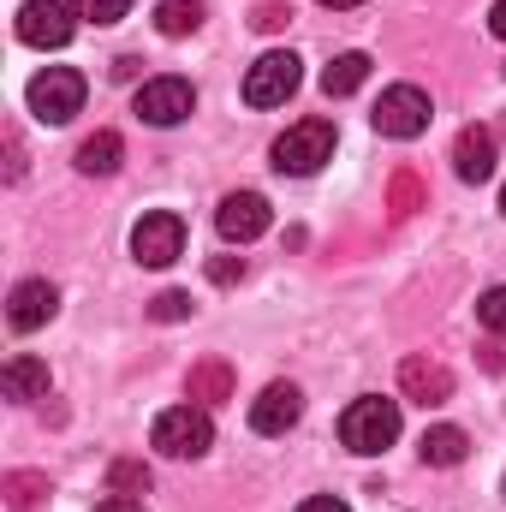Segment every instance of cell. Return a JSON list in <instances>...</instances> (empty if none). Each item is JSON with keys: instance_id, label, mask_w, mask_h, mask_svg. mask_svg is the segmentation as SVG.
Returning <instances> with one entry per match:
<instances>
[{"instance_id": "obj_1", "label": "cell", "mask_w": 506, "mask_h": 512, "mask_svg": "<svg viewBox=\"0 0 506 512\" xmlns=\"http://www.w3.org/2000/svg\"><path fill=\"white\" fill-rule=\"evenodd\" d=\"M399 399H381V393H364V399H352L346 411H340V441L352 447V453H387L393 441H399Z\"/></svg>"}, {"instance_id": "obj_2", "label": "cell", "mask_w": 506, "mask_h": 512, "mask_svg": "<svg viewBox=\"0 0 506 512\" xmlns=\"http://www.w3.org/2000/svg\"><path fill=\"white\" fill-rule=\"evenodd\" d=\"M149 447H155L161 459H203V453L215 447V417H209V405H173V411H161L155 429H149Z\"/></svg>"}, {"instance_id": "obj_3", "label": "cell", "mask_w": 506, "mask_h": 512, "mask_svg": "<svg viewBox=\"0 0 506 512\" xmlns=\"http://www.w3.org/2000/svg\"><path fill=\"white\" fill-rule=\"evenodd\" d=\"M334 161V126L328 120H298L274 137V167L292 173V179H310Z\"/></svg>"}, {"instance_id": "obj_4", "label": "cell", "mask_w": 506, "mask_h": 512, "mask_svg": "<svg viewBox=\"0 0 506 512\" xmlns=\"http://www.w3.org/2000/svg\"><path fill=\"white\" fill-rule=\"evenodd\" d=\"M84 96H90V84H84L72 66H48V72H36L30 90H24V102H30V114H36L42 126H66V120L84 108Z\"/></svg>"}, {"instance_id": "obj_5", "label": "cell", "mask_w": 506, "mask_h": 512, "mask_svg": "<svg viewBox=\"0 0 506 512\" xmlns=\"http://www.w3.org/2000/svg\"><path fill=\"white\" fill-rule=\"evenodd\" d=\"M298 84H304V60L286 54V48H274V54H262L245 72V102L251 108H286L298 96Z\"/></svg>"}, {"instance_id": "obj_6", "label": "cell", "mask_w": 506, "mask_h": 512, "mask_svg": "<svg viewBox=\"0 0 506 512\" xmlns=\"http://www.w3.org/2000/svg\"><path fill=\"white\" fill-rule=\"evenodd\" d=\"M429 96L417 90V84H393V90H381V102H376V131L381 137H393V143H411V137H423L429 131Z\"/></svg>"}, {"instance_id": "obj_7", "label": "cell", "mask_w": 506, "mask_h": 512, "mask_svg": "<svg viewBox=\"0 0 506 512\" xmlns=\"http://www.w3.org/2000/svg\"><path fill=\"white\" fill-rule=\"evenodd\" d=\"M131 256H137L143 268H167V262H179V256H185V221H179L173 209L143 215V221L131 227Z\"/></svg>"}, {"instance_id": "obj_8", "label": "cell", "mask_w": 506, "mask_h": 512, "mask_svg": "<svg viewBox=\"0 0 506 512\" xmlns=\"http://www.w3.org/2000/svg\"><path fill=\"white\" fill-rule=\"evenodd\" d=\"M191 108H197V90H191V78H149L143 90H137V120L143 126H179V120H191Z\"/></svg>"}, {"instance_id": "obj_9", "label": "cell", "mask_w": 506, "mask_h": 512, "mask_svg": "<svg viewBox=\"0 0 506 512\" xmlns=\"http://www.w3.org/2000/svg\"><path fill=\"white\" fill-rule=\"evenodd\" d=\"M78 12H72V0H24L18 6V42H30V48H66L72 42V24Z\"/></svg>"}, {"instance_id": "obj_10", "label": "cell", "mask_w": 506, "mask_h": 512, "mask_svg": "<svg viewBox=\"0 0 506 512\" xmlns=\"http://www.w3.org/2000/svg\"><path fill=\"white\" fill-rule=\"evenodd\" d=\"M268 197L262 191H233V197H221V209H215V227H221V239L227 245H251L268 233Z\"/></svg>"}, {"instance_id": "obj_11", "label": "cell", "mask_w": 506, "mask_h": 512, "mask_svg": "<svg viewBox=\"0 0 506 512\" xmlns=\"http://www.w3.org/2000/svg\"><path fill=\"white\" fill-rule=\"evenodd\" d=\"M54 310H60L54 280H18L12 298H6V322H12V334H36V328H48Z\"/></svg>"}, {"instance_id": "obj_12", "label": "cell", "mask_w": 506, "mask_h": 512, "mask_svg": "<svg viewBox=\"0 0 506 512\" xmlns=\"http://www.w3.org/2000/svg\"><path fill=\"white\" fill-rule=\"evenodd\" d=\"M298 417H304V393L292 382H268L251 399V429L256 435H286V429H298Z\"/></svg>"}, {"instance_id": "obj_13", "label": "cell", "mask_w": 506, "mask_h": 512, "mask_svg": "<svg viewBox=\"0 0 506 512\" xmlns=\"http://www.w3.org/2000/svg\"><path fill=\"white\" fill-rule=\"evenodd\" d=\"M453 173H459L465 185L495 179V131L489 126H465L459 131V143H453Z\"/></svg>"}, {"instance_id": "obj_14", "label": "cell", "mask_w": 506, "mask_h": 512, "mask_svg": "<svg viewBox=\"0 0 506 512\" xmlns=\"http://www.w3.org/2000/svg\"><path fill=\"white\" fill-rule=\"evenodd\" d=\"M399 393L417 399V405H447L453 399V376L441 364H429V358H405L399 364Z\"/></svg>"}, {"instance_id": "obj_15", "label": "cell", "mask_w": 506, "mask_h": 512, "mask_svg": "<svg viewBox=\"0 0 506 512\" xmlns=\"http://www.w3.org/2000/svg\"><path fill=\"white\" fill-rule=\"evenodd\" d=\"M0 387H6V399H12V405L48 399V364H42V358H30V352H18V358H6Z\"/></svg>"}, {"instance_id": "obj_16", "label": "cell", "mask_w": 506, "mask_h": 512, "mask_svg": "<svg viewBox=\"0 0 506 512\" xmlns=\"http://www.w3.org/2000/svg\"><path fill=\"white\" fill-rule=\"evenodd\" d=\"M78 173L84 179H108V173H120V161H126V143H120V131H96V137H84L78 143Z\"/></svg>"}, {"instance_id": "obj_17", "label": "cell", "mask_w": 506, "mask_h": 512, "mask_svg": "<svg viewBox=\"0 0 506 512\" xmlns=\"http://www.w3.org/2000/svg\"><path fill=\"white\" fill-rule=\"evenodd\" d=\"M191 405H221V399H233V370L221 364V358H203V364H191Z\"/></svg>"}, {"instance_id": "obj_18", "label": "cell", "mask_w": 506, "mask_h": 512, "mask_svg": "<svg viewBox=\"0 0 506 512\" xmlns=\"http://www.w3.org/2000/svg\"><path fill=\"white\" fill-rule=\"evenodd\" d=\"M364 78H370V54H358V48H352V54H334V60H328V72H322V96H334V102H340V96L364 90Z\"/></svg>"}, {"instance_id": "obj_19", "label": "cell", "mask_w": 506, "mask_h": 512, "mask_svg": "<svg viewBox=\"0 0 506 512\" xmlns=\"http://www.w3.org/2000/svg\"><path fill=\"white\" fill-rule=\"evenodd\" d=\"M423 465H465V453H471V435L465 429H453V423H435V429H423Z\"/></svg>"}, {"instance_id": "obj_20", "label": "cell", "mask_w": 506, "mask_h": 512, "mask_svg": "<svg viewBox=\"0 0 506 512\" xmlns=\"http://www.w3.org/2000/svg\"><path fill=\"white\" fill-rule=\"evenodd\" d=\"M203 12H209L203 0H155V30L179 42V36H191V30H203Z\"/></svg>"}, {"instance_id": "obj_21", "label": "cell", "mask_w": 506, "mask_h": 512, "mask_svg": "<svg viewBox=\"0 0 506 512\" xmlns=\"http://www.w3.org/2000/svg\"><path fill=\"white\" fill-rule=\"evenodd\" d=\"M108 483H114V495H149V465H137V459H120V465L108 471Z\"/></svg>"}, {"instance_id": "obj_22", "label": "cell", "mask_w": 506, "mask_h": 512, "mask_svg": "<svg viewBox=\"0 0 506 512\" xmlns=\"http://www.w3.org/2000/svg\"><path fill=\"white\" fill-rule=\"evenodd\" d=\"M477 322H483L489 334H506V286H489V292L477 298Z\"/></svg>"}, {"instance_id": "obj_23", "label": "cell", "mask_w": 506, "mask_h": 512, "mask_svg": "<svg viewBox=\"0 0 506 512\" xmlns=\"http://www.w3.org/2000/svg\"><path fill=\"white\" fill-rule=\"evenodd\" d=\"M72 12L90 18V24H120L131 12V0H72Z\"/></svg>"}, {"instance_id": "obj_24", "label": "cell", "mask_w": 506, "mask_h": 512, "mask_svg": "<svg viewBox=\"0 0 506 512\" xmlns=\"http://www.w3.org/2000/svg\"><path fill=\"white\" fill-rule=\"evenodd\" d=\"M149 316H155V322H185V316H191V292H161V298L149 304Z\"/></svg>"}, {"instance_id": "obj_25", "label": "cell", "mask_w": 506, "mask_h": 512, "mask_svg": "<svg viewBox=\"0 0 506 512\" xmlns=\"http://www.w3.org/2000/svg\"><path fill=\"white\" fill-rule=\"evenodd\" d=\"M417 203H423V185H417L411 173H399V179H393V209H399V215H411Z\"/></svg>"}, {"instance_id": "obj_26", "label": "cell", "mask_w": 506, "mask_h": 512, "mask_svg": "<svg viewBox=\"0 0 506 512\" xmlns=\"http://www.w3.org/2000/svg\"><path fill=\"white\" fill-rule=\"evenodd\" d=\"M6 489H12V507H30V501H36V495H42L48 483H42V477H12Z\"/></svg>"}, {"instance_id": "obj_27", "label": "cell", "mask_w": 506, "mask_h": 512, "mask_svg": "<svg viewBox=\"0 0 506 512\" xmlns=\"http://www.w3.org/2000/svg\"><path fill=\"white\" fill-rule=\"evenodd\" d=\"M286 18H292V6H274V0H268V6H256V30H280Z\"/></svg>"}, {"instance_id": "obj_28", "label": "cell", "mask_w": 506, "mask_h": 512, "mask_svg": "<svg viewBox=\"0 0 506 512\" xmlns=\"http://www.w3.org/2000/svg\"><path fill=\"white\" fill-rule=\"evenodd\" d=\"M96 512H149L137 495H108V501H96Z\"/></svg>"}, {"instance_id": "obj_29", "label": "cell", "mask_w": 506, "mask_h": 512, "mask_svg": "<svg viewBox=\"0 0 506 512\" xmlns=\"http://www.w3.org/2000/svg\"><path fill=\"white\" fill-rule=\"evenodd\" d=\"M298 512H352V507H346L340 495H310V501H304Z\"/></svg>"}, {"instance_id": "obj_30", "label": "cell", "mask_w": 506, "mask_h": 512, "mask_svg": "<svg viewBox=\"0 0 506 512\" xmlns=\"http://www.w3.org/2000/svg\"><path fill=\"white\" fill-rule=\"evenodd\" d=\"M209 274H215V280H221V286H227V280H239V274H245V262H215V268H209Z\"/></svg>"}, {"instance_id": "obj_31", "label": "cell", "mask_w": 506, "mask_h": 512, "mask_svg": "<svg viewBox=\"0 0 506 512\" xmlns=\"http://www.w3.org/2000/svg\"><path fill=\"white\" fill-rule=\"evenodd\" d=\"M489 30L506 42V0H495V6H489Z\"/></svg>"}, {"instance_id": "obj_32", "label": "cell", "mask_w": 506, "mask_h": 512, "mask_svg": "<svg viewBox=\"0 0 506 512\" xmlns=\"http://www.w3.org/2000/svg\"><path fill=\"white\" fill-rule=\"evenodd\" d=\"M322 6H334V12H346V6H364V0H322Z\"/></svg>"}, {"instance_id": "obj_33", "label": "cell", "mask_w": 506, "mask_h": 512, "mask_svg": "<svg viewBox=\"0 0 506 512\" xmlns=\"http://www.w3.org/2000/svg\"><path fill=\"white\" fill-rule=\"evenodd\" d=\"M501 215H506V185H501Z\"/></svg>"}]
</instances>
